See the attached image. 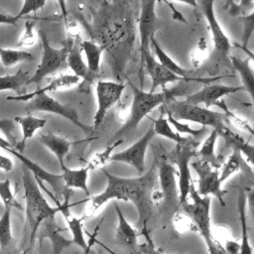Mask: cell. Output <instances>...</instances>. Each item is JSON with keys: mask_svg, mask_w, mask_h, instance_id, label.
Segmentation results:
<instances>
[{"mask_svg": "<svg viewBox=\"0 0 254 254\" xmlns=\"http://www.w3.org/2000/svg\"><path fill=\"white\" fill-rule=\"evenodd\" d=\"M101 171L106 178V187L100 193L90 196L81 217L83 219L91 217L103 204L111 199L130 201L139 214L140 232L147 230V221L151 216L154 205L152 193L155 190L157 181V163L154 162L147 173L134 178L119 177L109 173L104 168H101Z\"/></svg>", "mask_w": 254, "mask_h": 254, "instance_id": "obj_1", "label": "cell"}, {"mask_svg": "<svg viewBox=\"0 0 254 254\" xmlns=\"http://www.w3.org/2000/svg\"><path fill=\"white\" fill-rule=\"evenodd\" d=\"M22 183L26 203V219L23 228L22 243L26 238H28L27 246L23 250L22 254H28L34 248L36 237L42 223L46 219L56 216L58 212H62L64 202L58 201L57 206H52L43 195L41 189L39 188L38 181L34 177L33 173L25 166L22 168Z\"/></svg>", "mask_w": 254, "mask_h": 254, "instance_id": "obj_2", "label": "cell"}, {"mask_svg": "<svg viewBox=\"0 0 254 254\" xmlns=\"http://www.w3.org/2000/svg\"><path fill=\"white\" fill-rule=\"evenodd\" d=\"M129 86L132 89L133 99L128 110L126 120L122 126L114 133L112 140L123 138L126 134L134 131L141 121L147 117L155 108L162 106L163 104L177 98V96L183 95V91L178 87L164 88L162 91H145L143 88L135 85L133 82L128 81Z\"/></svg>", "mask_w": 254, "mask_h": 254, "instance_id": "obj_3", "label": "cell"}, {"mask_svg": "<svg viewBox=\"0 0 254 254\" xmlns=\"http://www.w3.org/2000/svg\"><path fill=\"white\" fill-rule=\"evenodd\" d=\"M161 109L162 113L170 114L176 119L190 121L204 127H211L217 131L227 127L224 122L226 120L224 112L214 111L201 105L189 103L185 100H178L175 98L163 104Z\"/></svg>", "mask_w": 254, "mask_h": 254, "instance_id": "obj_4", "label": "cell"}, {"mask_svg": "<svg viewBox=\"0 0 254 254\" xmlns=\"http://www.w3.org/2000/svg\"><path fill=\"white\" fill-rule=\"evenodd\" d=\"M7 100L27 102L25 106L27 113L49 112L60 115L70 121L86 134H88L93 129L92 127H89L80 121L78 113L75 109L59 102L51 95H49V93H37L33 91L30 93H22L16 96H8Z\"/></svg>", "mask_w": 254, "mask_h": 254, "instance_id": "obj_5", "label": "cell"}, {"mask_svg": "<svg viewBox=\"0 0 254 254\" xmlns=\"http://www.w3.org/2000/svg\"><path fill=\"white\" fill-rule=\"evenodd\" d=\"M197 7L200 8L206 23L208 30L211 34V40L213 44V51L211 55H209L210 63L212 67L216 70L225 65H231L230 64V51L232 48V44L225 34L224 30L220 26L215 10L214 3L216 0H196Z\"/></svg>", "mask_w": 254, "mask_h": 254, "instance_id": "obj_6", "label": "cell"}, {"mask_svg": "<svg viewBox=\"0 0 254 254\" xmlns=\"http://www.w3.org/2000/svg\"><path fill=\"white\" fill-rule=\"evenodd\" d=\"M189 198H190V201L187 200L181 204L183 210L193 220L196 226V231L205 242L208 254H218L219 247L214 243L212 238V228L210 223V196L199 195L192 184L190 189Z\"/></svg>", "mask_w": 254, "mask_h": 254, "instance_id": "obj_7", "label": "cell"}, {"mask_svg": "<svg viewBox=\"0 0 254 254\" xmlns=\"http://www.w3.org/2000/svg\"><path fill=\"white\" fill-rule=\"evenodd\" d=\"M198 142L194 138L185 136L184 139L177 143L176 148L171 154V162L177 167V175L179 178V202L180 204L186 202L189 198L190 189L192 185V178L190 173V161L197 156Z\"/></svg>", "mask_w": 254, "mask_h": 254, "instance_id": "obj_8", "label": "cell"}, {"mask_svg": "<svg viewBox=\"0 0 254 254\" xmlns=\"http://www.w3.org/2000/svg\"><path fill=\"white\" fill-rule=\"evenodd\" d=\"M157 0H140V14L138 19V33H139V87H144L145 73L143 71V61L145 56L151 52L150 40L155 36L158 28V19L156 14Z\"/></svg>", "mask_w": 254, "mask_h": 254, "instance_id": "obj_9", "label": "cell"}, {"mask_svg": "<svg viewBox=\"0 0 254 254\" xmlns=\"http://www.w3.org/2000/svg\"><path fill=\"white\" fill-rule=\"evenodd\" d=\"M39 38L42 42V58L34 74L30 76L28 84H40L47 76L53 74L66 65V58L68 54V47L60 49L54 48L44 30H39Z\"/></svg>", "mask_w": 254, "mask_h": 254, "instance_id": "obj_10", "label": "cell"}, {"mask_svg": "<svg viewBox=\"0 0 254 254\" xmlns=\"http://www.w3.org/2000/svg\"><path fill=\"white\" fill-rule=\"evenodd\" d=\"M190 167L197 174V192L201 196H214L217 198L221 206H225L226 202L224 199L227 193L221 187V182L219 179V170L213 168L209 163L197 159L190 162Z\"/></svg>", "mask_w": 254, "mask_h": 254, "instance_id": "obj_11", "label": "cell"}, {"mask_svg": "<svg viewBox=\"0 0 254 254\" xmlns=\"http://www.w3.org/2000/svg\"><path fill=\"white\" fill-rule=\"evenodd\" d=\"M125 89V84L113 80L100 79L96 82L95 92L97 108L93 116V129H97L103 122L106 113L121 98Z\"/></svg>", "mask_w": 254, "mask_h": 254, "instance_id": "obj_12", "label": "cell"}, {"mask_svg": "<svg viewBox=\"0 0 254 254\" xmlns=\"http://www.w3.org/2000/svg\"><path fill=\"white\" fill-rule=\"evenodd\" d=\"M155 135L156 134L154 128L153 126H151L146 131V133L132 145H130L123 151L112 154L109 162H119L128 164L132 166L138 172L139 175L144 174L146 169L147 149Z\"/></svg>", "mask_w": 254, "mask_h": 254, "instance_id": "obj_13", "label": "cell"}, {"mask_svg": "<svg viewBox=\"0 0 254 254\" xmlns=\"http://www.w3.org/2000/svg\"><path fill=\"white\" fill-rule=\"evenodd\" d=\"M240 90H244L243 86H231L209 82L203 84L199 90L186 95L184 100L191 104H197L209 108L210 106L215 105L223 96L233 94Z\"/></svg>", "mask_w": 254, "mask_h": 254, "instance_id": "obj_14", "label": "cell"}, {"mask_svg": "<svg viewBox=\"0 0 254 254\" xmlns=\"http://www.w3.org/2000/svg\"><path fill=\"white\" fill-rule=\"evenodd\" d=\"M176 176V167L167 158L164 157L157 163V180L160 184V190L163 193V201L166 204H174L179 201V189Z\"/></svg>", "mask_w": 254, "mask_h": 254, "instance_id": "obj_15", "label": "cell"}, {"mask_svg": "<svg viewBox=\"0 0 254 254\" xmlns=\"http://www.w3.org/2000/svg\"><path fill=\"white\" fill-rule=\"evenodd\" d=\"M143 71L150 76L151 78V88L149 91L155 92L157 88L162 87L163 89L166 88L168 83L180 82V81H187L185 78L179 76L178 74L172 72L170 69L162 65L149 52L143 61Z\"/></svg>", "mask_w": 254, "mask_h": 254, "instance_id": "obj_16", "label": "cell"}, {"mask_svg": "<svg viewBox=\"0 0 254 254\" xmlns=\"http://www.w3.org/2000/svg\"><path fill=\"white\" fill-rule=\"evenodd\" d=\"M68 196H69V192L64 195V207L62 212L64 215L65 221L67 223V227L71 232L72 244L79 246L84 251V254H89L91 246L96 242V234H97L98 226L94 229V232L90 236L89 241L86 242L83 234V223H82L84 219L82 217H76L70 213L69 211L70 204L68 203Z\"/></svg>", "mask_w": 254, "mask_h": 254, "instance_id": "obj_17", "label": "cell"}, {"mask_svg": "<svg viewBox=\"0 0 254 254\" xmlns=\"http://www.w3.org/2000/svg\"><path fill=\"white\" fill-rule=\"evenodd\" d=\"M150 48L152 49L153 53L156 55L157 57V61L164 65L165 67H167L168 69H170L172 72L178 74L179 76L185 78L187 81H195V82H199V83H209V82H213L214 80H216L217 78H221V76H208V77H199V76H192L190 73L191 71L183 67L182 65H180L178 63H176L165 51L164 49L161 47V45L157 42L155 36H153L150 40Z\"/></svg>", "mask_w": 254, "mask_h": 254, "instance_id": "obj_18", "label": "cell"}, {"mask_svg": "<svg viewBox=\"0 0 254 254\" xmlns=\"http://www.w3.org/2000/svg\"><path fill=\"white\" fill-rule=\"evenodd\" d=\"M115 211L118 221L115 230V239L120 245L135 251L139 247L138 236L141 233L126 219L117 202H115Z\"/></svg>", "mask_w": 254, "mask_h": 254, "instance_id": "obj_19", "label": "cell"}, {"mask_svg": "<svg viewBox=\"0 0 254 254\" xmlns=\"http://www.w3.org/2000/svg\"><path fill=\"white\" fill-rule=\"evenodd\" d=\"M43 230L40 236V241L48 238L52 243L53 254H60L64 249L72 245L71 239H66L62 235L64 229L57 223L56 216L46 219L42 225Z\"/></svg>", "mask_w": 254, "mask_h": 254, "instance_id": "obj_20", "label": "cell"}, {"mask_svg": "<svg viewBox=\"0 0 254 254\" xmlns=\"http://www.w3.org/2000/svg\"><path fill=\"white\" fill-rule=\"evenodd\" d=\"M218 135L224 139L226 148L238 150L245 162L254 169V144L245 141L242 136L234 133L228 127L218 131Z\"/></svg>", "mask_w": 254, "mask_h": 254, "instance_id": "obj_21", "label": "cell"}, {"mask_svg": "<svg viewBox=\"0 0 254 254\" xmlns=\"http://www.w3.org/2000/svg\"><path fill=\"white\" fill-rule=\"evenodd\" d=\"M11 206H4V212L0 217V254H20L11 229Z\"/></svg>", "mask_w": 254, "mask_h": 254, "instance_id": "obj_22", "label": "cell"}, {"mask_svg": "<svg viewBox=\"0 0 254 254\" xmlns=\"http://www.w3.org/2000/svg\"><path fill=\"white\" fill-rule=\"evenodd\" d=\"M38 140L47 148L49 149L58 159L60 163L61 169L65 167L64 165V159L66 155L69 153L70 148L75 142L69 141L62 136H59L54 133H48V134H41L38 137Z\"/></svg>", "mask_w": 254, "mask_h": 254, "instance_id": "obj_23", "label": "cell"}, {"mask_svg": "<svg viewBox=\"0 0 254 254\" xmlns=\"http://www.w3.org/2000/svg\"><path fill=\"white\" fill-rule=\"evenodd\" d=\"M230 64L233 69L239 74L243 89L248 92L252 100L253 115H254V68L251 65V61L246 59H241L235 56H230Z\"/></svg>", "mask_w": 254, "mask_h": 254, "instance_id": "obj_24", "label": "cell"}, {"mask_svg": "<svg viewBox=\"0 0 254 254\" xmlns=\"http://www.w3.org/2000/svg\"><path fill=\"white\" fill-rule=\"evenodd\" d=\"M62 170V178L66 190L76 189L82 190L87 196L90 195V191L87 186L88 173L90 168L88 166L79 169H69L66 166Z\"/></svg>", "mask_w": 254, "mask_h": 254, "instance_id": "obj_25", "label": "cell"}, {"mask_svg": "<svg viewBox=\"0 0 254 254\" xmlns=\"http://www.w3.org/2000/svg\"><path fill=\"white\" fill-rule=\"evenodd\" d=\"M14 120L20 125L22 129V138L20 141L17 142V145L15 147L19 152L22 153L26 147L27 141L35 135L37 130L43 128L46 125L47 121L46 119L39 118L30 114L26 116H17L14 118Z\"/></svg>", "mask_w": 254, "mask_h": 254, "instance_id": "obj_26", "label": "cell"}, {"mask_svg": "<svg viewBox=\"0 0 254 254\" xmlns=\"http://www.w3.org/2000/svg\"><path fill=\"white\" fill-rule=\"evenodd\" d=\"M237 210L241 228L239 254H253V248L249 240L247 226V196L245 190H240L237 196Z\"/></svg>", "mask_w": 254, "mask_h": 254, "instance_id": "obj_27", "label": "cell"}, {"mask_svg": "<svg viewBox=\"0 0 254 254\" xmlns=\"http://www.w3.org/2000/svg\"><path fill=\"white\" fill-rule=\"evenodd\" d=\"M66 64L73 71V74L78 76L80 79L92 81L98 75L90 71L86 63L83 61L80 46H73L69 48L66 58Z\"/></svg>", "mask_w": 254, "mask_h": 254, "instance_id": "obj_28", "label": "cell"}, {"mask_svg": "<svg viewBox=\"0 0 254 254\" xmlns=\"http://www.w3.org/2000/svg\"><path fill=\"white\" fill-rule=\"evenodd\" d=\"M218 136V131L216 129H211L210 133L206 136L200 147L197 149V156H199V159L209 163L217 170H219L223 164L222 160L215 153V145Z\"/></svg>", "mask_w": 254, "mask_h": 254, "instance_id": "obj_29", "label": "cell"}, {"mask_svg": "<svg viewBox=\"0 0 254 254\" xmlns=\"http://www.w3.org/2000/svg\"><path fill=\"white\" fill-rule=\"evenodd\" d=\"M80 49L86 59V64L90 71L98 74L100 70V63L104 46L98 45L93 41L84 40L80 43Z\"/></svg>", "mask_w": 254, "mask_h": 254, "instance_id": "obj_30", "label": "cell"}, {"mask_svg": "<svg viewBox=\"0 0 254 254\" xmlns=\"http://www.w3.org/2000/svg\"><path fill=\"white\" fill-rule=\"evenodd\" d=\"M212 238L214 243L225 254H239L240 242L231 236L228 228L225 226H217L215 229H212Z\"/></svg>", "mask_w": 254, "mask_h": 254, "instance_id": "obj_31", "label": "cell"}, {"mask_svg": "<svg viewBox=\"0 0 254 254\" xmlns=\"http://www.w3.org/2000/svg\"><path fill=\"white\" fill-rule=\"evenodd\" d=\"M30 74L28 71L19 67L18 70L13 74H7L0 76V91L13 90L22 94V88L28 84Z\"/></svg>", "mask_w": 254, "mask_h": 254, "instance_id": "obj_32", "label": "cell"}, {"mask_svg": "<svg viewBox=\"0 0 254 254\" xmlns=\"http://www.w3.org/2000/svg\"><path fill=\"white\" fill-rule=\"evenodd\" d=\"M34 60V55L23 51L14 49H5L0 47V62L3 66L11 67L15 64Z\"/></svg>", "mask_w": 254, "mask_h": 254, "instance_id": "obj_33", "label": "cell"}, {"mask_svg": "<svg viewBox=\"0 0 254 254\" xmlns=\"http://www.w3.org/2000/svg\"><path fill=\"white\" fill-rule=\"evenodd\" d=\"M244 163H245V160L243 159L240 152L236 149H232V153L228 156V158L220 168V171H219L220 182L223 183L228 178H230L233 174L240 171Z\"/></svg>", "mask_w": 254, "mask_h": 254, "instance_id": "obj_34", "label": "cell"}, {"mask_svg": "<svg viewBox=\"0 0 254 254\" xmlns=\"http://www.w3.org/2000/svg\"><path fill=\"white\" fill-rule=\"evenodd\" d=\"M80 81V78L76 76L75 74H63L58 77H55L51 80L49 84H47L45 87L38 88L35 90L37 93H49L54 92L61 89H68L76 84H78Z\"/></svg>", "mask_w": 254, "mask_h": 254, "instance_id": "obj_35", "label": "cell"}, {"mask_svg": "<svg viewBox=\"0 0 254 254\" xmlns=\"http://www.w3.org/2000/svg\"><path fill=\"white\" fill-rule=\"evenodd\" d=\"M153 128L156 135L167 138L171 141H174L176 144L180 143L185 136L180 135L176 130L173 129L167 117H164V113H162L157 119H152Z\"/></svg>", "mask_w": 254, "mask_h": 254, "instance_id": "obj_36", "label": "cell"}, {"mask_svg": "<svg viewBox=\"0 0 254 254\" xmlns=\"http://www.w3.org/2000/svg\"><path fill=\"white\" fill-rule=\"evenodd\" d=\"M123 142V138L114 140L110 145H108L105 149L96 152L89 160L87 166L90 168V170L94 169H101L107 162H109L110 157L116 147H118Z\"/></svg>", "mask_w": 254, "mask_h": 254, "instance_id": "obj_37", "label": "cell"}, {"mask_svg": "<svg viewBox=\"0 0 254 254\" xmlns=\"http://www.w3.org/2000/svg\"><path fill=\"white\" fill-rule=\"evenodd\" d=\"M167 118H168L170 124L172 125V127H174V129L182 136L187 135V136H190L192 138H196L200 135H203L207 130L206 127H204V126H202L201 128H197V129L192 128L188 123L183 122L182 120L176 119L175 117H173L170 114H167Z\"/></svg>", "mask_w": 254, "mask_h": 254, "instance_id": "obj_38", "label": "cell"}, {"mask_svg": "<svg viewBox=\"0 0 254 254\" xmlns=\"http://www.w3.org/2000/svg\"><path fill=\"white\" fill-rule=\"evenodd\" d=\"M173 225L177 232L181 234H186L191 231H196V226L191 219V217L183 211L176 212L173 216Z\"/></svg>", "mask_w": 254, "mask_h": 254, "instance_id": "obj_39", "label": "cell"}, {"mask_svg": "<svg viewBox=\"0 0 254 254\" xmlns=\"http://www.w3.org/2000/svg\"><path fill=\"white\" fill-rule=\"evenodd\" d=\"M215 105H217L219 108H221L224 111L226 118H228L232 122L233 125H235L237 128H239L241 130H244V131L250 133V135H252L254 137V128L249 124V122L246 119L237 116L235 113H233L231 110H229L223 99H220L219 101H217V103Z\"/></svg>", "mask_w": 254, "mask_h": 254, "instance_id": "obj_40", "label": "cell"}, {"mask_svg": "<svg viewBox=\"0 0 254 254\" xmlns=\"http://www.w3.org/2000/svg\"><path fill=\"white\" fill-rule=\"evenodd\" d=\"M0 198L4 203V206H11L12 208L16 207L19 210L24 209L15 197V194L11 189V182L9 179L0 182Z\"/></svg>", "mask_w": 254, "mask_h": 254, "instance_id": "obj_41", "label": "cell"}, {"mask_svg": "<svg viewBox=\"0 0 254 254\" xmlns=\"http://www.w3.org/2000/svg\"><path fill=\"white\" fill-rule=\"evenodd\" d=\"M242 23V34H241V44L243 47H248L250 39L254 33V10L249 14L243 15L241 18Z\"/></svg>", "mask_w": 254, "mask_h": 254, "instance_id": "obj_42", "label": "cell"}, {"mask_svg": "<svg viewBox=\"0 0 254 254\" xmlns=\"http://www.w3.org/2000/svg\"><path fill=\"white\" fill-rule=\"evenodd\" d=\"M36 43V34H35V22L32 20H27L25 23L23 34L18 43V47L29 48Z\"/></svg>", "mask_w": 254, "mask_h": 254, "instance_id": "obj_43", "label": "cell"}, {"mask_svg": "<svg viewBox=\"0 0 254 254\" xmlns=\"http://www.w3.org/2000/svg\"><path fill=\"white\" fill-rule=\"evenodd\" d=\"M46 2H47V0H24L21 10L16 16L19 19H21L22 17H24L30 13L36 12V11L42 9L46 5Z\"/></svg>", "mask_w": 254, "mask_h": 254, "instance_id": "obj_44", "label": "cell"}, {"mask_svg": "<svg viewBox=\"0 0 254 254\" xmlns=\"http://www.w3.org/2000/svg\"><path fill=\"white\" fill-rule=\"evenodd\" d=\"M141 234L144 235V237L146 238L145 242L143 244H140L138 249L140 252L144 253V254H164L160 249H157L149 235V232L148 230H144V231H141L140 232Z\"/></svg>", "mask_w": 254, "mask_h": 254, "instance_id": "obj_45", "label": "cell"}, {"mask_svg": "<svg viewBox=\"0 0 254 254\" xmlns=\"http://www.w3.org/2000/svg\"><path fill=\"white\" fill-rule=\"evenodd\" d=\"M254 3V0H239L238 3H235L229 10V14L231 16H238L243 12H246L249 7L252 6Z\"/></svg>", "mask_w": 254, "mask_h": 254, "instance_id": "obj_46", "label": "cell"}, {"mask_svg": "<svg viewBox=\"0 0 254 254\" xmlns=\"http://www.w3.org/2000/svg\"><path fill=\"white\" fill-rule=\"evenodd\" d=\"M14 168V163L13 161L5 155L0 154V170L4 172H10Z\"/></svg>", "mask_w": 254, "mask_h": 254, "instance_id": "obj_47", "label": "cell"}, {"mask_svg": "<svg viewBox=\"0 0 254 254\" xmlns=\"http://www.w3.org/2000/svg\"><path fill=\"white\" fill-rule=\"evenodd\" d=\"M18 21H19V18L17 16H12V15L0 12V24L15 26Z\"/></svg>", "mask_w": 254, "mask_h": 254, "instance_id": "obj_48", "label": "cell"}, {"mask_svg": "<svg viewBox=\"0 0 254 254\" xmlns=\"http://www.w3.org/2000/svg\"><path fill=\"white\" fill-rule=\"evenodd\" d=\"M246 196H247V206L249 208L251 217L254 221V190H250L249 192L246 193Z\"/></svg>", "mask_w": 254, "mask_h": 254, "instance_id": "obj_49", "label": "cell"}, {"mask_svg": "<svg viewBox=\"0 0 254 254\" xmlns=\"http://www.w3.org/2000/svg\"><path fill=\"white\" fill-rule=\"evenodd\" d=\"M58 1V4L60 6V9H61V12L64 16V19L66 23V16H67V11H66V2L65 0H57Z\"/></svg>", "mask_w": 254, "mask_h": 254, "instance_id": "obj_50", "label": "cell"}, {"mask_svg": "<svg viewBox=\"0 0 254 254\" xmlns=\"http://www.w3.org/2000/svg\"><path fill=\"white\" fill-rule=\"evenodd\" d=\"M168 1H171V0H168ZM175 1H178L180 3H184V4H187L190 7H197V1L196 0H175Z\"/></svg>", "mask_w": 254, "mask_h": 254, "instance_id": "obj_51", "label": "cell"}, {"mask_svg": "<svg viewBox=\"0 0 254 254\" xmlns=\"http://www.w3.org/2000/svg\"><path fill=\"white\" fill-rule=\"evenodd\" d=\"M235 4V1L234 0H225V8L227 9V10H229L233 5Z\"/></svg>", "mask_w": 254, "mask_h": 254, "instance_id": "obj_52", "label": "cell"}, {"mask_svg": "<svg viewBox=\"0 0 254 254\" xmlns=\"http://www.w3.org/2000/svg\"><path fill=\"white\" fill-rule=\"evenodd\" d=\"M103 247H104V248H105V249H106V250H107V251H108V252H109V253H111V254H117V253H115V252H114V251H112V250H110V249H109V248H107V247H106V246H104V245H103Z\"/></svg>", "mask_w": 254, "mask_h": 254, "instance_id": "obj_53", "label": "cell"}]
</instances>
